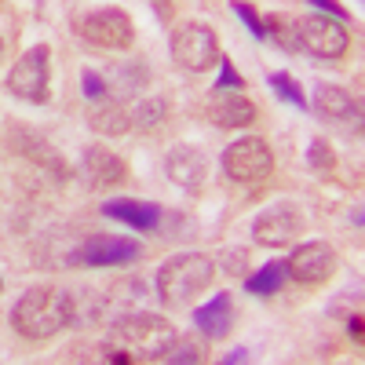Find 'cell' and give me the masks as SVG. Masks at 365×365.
<instances>
[{
    "label": "cell",
    "instance_id": "obj_28",
    "mask_svg": "<svg viewBox=\"0 0 365 365\" xmlns=\"http://www.w3.org/2000/svg\"><path fill=\"white\" fill-rule=\"evenodd\" d=\"M216 88L220 91H241V88H245V81H241V73L234 70L230 58H220V81H216Z\"/></svg>",
    "mask_w": 365,
    "mask_h": 365
},
{
    "label": "cell",
    "instance_id": "obj_32",
    "mask_svg": "<svg viewBox=\"0 0 365 365\" xmlns=\"http://www.w3.org/2000/svg\"><path fill=\"white\" fill-rule=\"evenodd\" d=\"M223 361H227V365H234V361H249V354H245V351H230Z\"/></svg>",
    "mask_w": 365,
    "mask_h": 365
},
{
    "label": "cell",
    "instance_id": "obj_9",
    "mask_svg": "<svg viewBox=\"0 0 365 365\" xmlns=\"http://www.w3.org/2000/svg\"><path fill=\"white\" fill-rule=\"evenodd\" d=\"M340 267V256L329 241H303L285 259V274L299 285H325Z\"/></svg>",
    "mask_w": 365,
    "mask_h": 365
},
{
    "label": "cell",
    "instance_id": "obj_18",
    "mask_svg": "<svg viewBox=\"0 0 365 365\" xmlns=\"http://www.w3.org/2000/svg\"><path fill=\"white\" fill-rule=\"evenodd\" d=\"M88 128L103 139L128 135L132 132V110L120 99H96L88 106Z\"/></svg>",
    "mask_w": 365,
    "mask_h": 365
},
{
    "label": "cell",
    "instance_id": "obj_7",
    "mask_svg": "<svg viewBox=\"0 0 365 365\" xmlns=\"http://www.w3.org/2000/svg\"><path fill=\"white\" fill-rule=\"evenodd\" d=\"M77 34L106 51H128L135 44V22L125 8H91L77 19Z\"/></svg>",
    "mask_w": 365,
    "mask_h": 365
},
{
    "label": "cell",
    "instance_id": "obj_17",
    "mask_svg": "<svg viewBox=\"0 0 365 365\" xmlns=\"http://www.w3.org/2000/svg\"><path fill=\"white\" fill-rule=\"evenodd\" d=\"M103 216L146 234V230H158V223H161V205H154V201H135V197H113V201L103 205Z\"/></svg>",
    "mask_w": 365,
    "mask_h": 365
},
{
    "label": "cell",
    "instance_id": "obj_33",
    "mask_svg": "<svg viewBox=\"0 0 365 365\" xmlns=\"http://www.w3.org/2000/svg\"><path fill=\"white\" fill-rule=\"evenodd\" d=\"M0 55H4V41H0Z\"/></svg>",
    "mask_w": 365,
    "mask_h": 365
},
{
    "label": "cell",
    "instance_id": "obj_11",
    "mask_svg": "<svg viewBox=\"0 0 365 365\" xmlns=\"http://www.w3.org/2000/svg\"><path fill=\"white\" fill-rule=\"evenodd\" d=\"M303 212L296 205H274L267 212H259L256 223H252V234L259 245H270V249H285L303 234Z\"/></svg>",
    "mask_w": 365,
    "mask_h": 365
},
{
    "label": "cell",
    "instance_id": "obj_30",
    "mask_svg": "<svg viewBox=\"0 0 365 365\" xmlns=\"http://www.w3.org/2000/svg\"><path fill=\"white\" fill-rule=\"evenodd\" d=\"M227 270H230V274L245 270V252H241V249H237V252H227Z\"/></svg>",
    "mask_w": 365,
    "mask_h": 365
},
{
    "label": "cell",
    "instance_id": "obj_26",
    "mask_svg": "<svg viewBox=\"0 0 365 365\" xmlns=\"http://www.w3.org/2000/svg\"><path fill=\"white\" fill-rule=\"evenodd\" d=\"M307 161H311V168H318V172H332V168H336V154H332V146H329L325 139H314V143H311Z\"/></svg>",
    "mask_w": 365,
    "mask_h": 365
},
{
    "label": "cell",
    "instance_id": "obj_34",
    "mask_svg": "<svg viewBox=\"0 0 365 365\" xmlns=\"http://www.w3.org/2000/svg\"><path fill=\"white\" fill-rule=\"evenodd\" d=\"M0 8H4V0H0Z\"/></svg>",
    "mask_w": 365,
    "mask_h": 365
},
{
    "label": "cell",
    "instance_id": "obj_3",
    "mask_svg": "<svg viewBox=\"0 0 365 365\" xmlns=\"http://www.w3.org/2000/svg\"><path fill=\"white\" fill-rule=\"evenodd\" d=\"M212 278H216V263L205 252H175L158 267V296L165 307H187L194 296H201Z\"/></svg>",
    "mask_w": 365,
    "mask_h": 365
},
{
    "label": "cell",
    "instance_id": "obj_6",
    "mask_svg": "<svg viewBox=\"0 0 365 365\" xmlns=\"http://www.w3.org/2000/svg\"><path fill=\"white\" fill-rule=\"evenodd\" d=\"M223 175L230 182H241V187H259L274 175V150L267 139L259 135H245L234 139L223 150Z\"/></svg>",
    "mask_w": 365,
    "mask_h": 365
},
{
    "label": "cell",
    "instance_id": "obj_16",
    "mask_svg": "<svg viewBox=\"0 0 365 365\" xmlns=\"http://www.w3.org/2000/svg\"><path fill=\"white\" fill-rule=\"evenodd\" d=\"M205 113H208L212 125H220V128H249L259 117V110L249 96H241V91H220V88H216V96L205 103Z\"/></svg>",
    "mask_w": 365,
    "mask_h": 365
},
{
    "label": "cell",
    "instance_id": "obj_22",
    "mask_svg": "<svg viewBox=\"0 0 365 365\" xmlns=\"http://www.w3.org/2000/svg\"><path fill=\"white\" fill-rule=\"evenodd\" d=\"M165 113H168V103L165 99H143L135 110H132V128H139V132H158L161 125H165Z\"/></svg>",
    "mask_w": 365,
    "mask_h": 365
},
{
    "label": "cell",
    "instance_id": "obj_4",
    "mask_svg": "<svg viewBox=\"0 0 365 365\" xmlns=\"http://www.w3.org/2000/svg\"><path fill=\"white\" fill-rule=\"evenodd\" d=\"M172 58L182 66V70H190V73H208L212 66H220V37H216V29H212L208 22H179L172 29Z\"/></svg>",
    "mask_w": 365,
    "mask_h": 365
},
{
    "label": "cell",
    "instance_id": "obj_1",
    "mask_svg": "<svg viewBox=\"0 0 365 365\" xmlns=\"http://www.w3.org/2000/svg\"><path fill=\"white\" fill-rule=\"evenodd\" d=\"M66 325H73V296L55 285H37L19 296L11 307V329L22 340H51Z\"/></svg>",
    "mask_w": 365,
    "mask_h": 365
},
{
    "label": "cell",
    "instance_id": "obj_14",
    "mask_svg": "<svg viewBox=\"0 0 365 365\" xmlns=\"http://www.w3.org/2000/svg\"><path fill=\"white\" fill-rule=\"evenodd\" d=\"M81 175L88 182V190H110V187L128 179V165L110 146H88L81 158Z\"/></svg>",
    "mask_w": 365,
    "mask_h": 365
},
{
    "label": "cell",
    "instance_id": "obj_23",
    "mask_svg": "<svg viewBox=\"0 0 365 365\" xmlns=\"http://www.w3.org/2000/svg\"><path fill=\"white\" fill-rule=\"evenodd\" d=\"M270 88H274V96L285 99V103H292L296 110H307V106H311L307 96H303V88H299V81H296L292 73H285V70L270 73Z\"/></svg>",
    "mask_w": 365,
    "mask_h": 365
},
{
    "label": "cell",
    "instance_id": "obj_15",
    "mask_svg": "<svg viewBox=\"0 0 365 365\" xmlns=\"http://www.w3.org/2000/svg\"><path fill=\"white\" fill-rule=\"evenodd\" d=\"M8 146L15 150V154H22V158H29L34 165H41V168H48V172H58V179L66 175V161L51 150V143L37 132V128H29V125H8Z\"/></svg>",
    "mask_w": 365,
    "mask_h": 365
},
{
    "label": "cell",
    "instance_id": "obj_8",
    "mask_svg": "<svg viewBox=\"0 0 365 365\" xmlns=\"http://www.w3.org/2000/svg\"><path fill=\"white\" fill-rule=\"evenodd\" d=\"M299 22V48L314 55V58H344L351 48V29L347 19L336 15H307V19H296Z\"/></svg>",
    "mask_w": 365,
    "mask_h": 365
},
{
    "label": "cell",
    "instance_id": "obj_10",
    "mask_svg": "<svg viewBox=\"0 0 365 365\" xmlns=\"http://www.w3.org/2000/svg\"><path fill=\"white\" fill-rule=\"evenodd\" d=\"M143 256V245L120 234H91L81 241L77 252L70 256L73 267H120V263H135Z\"/></svg>",
    "mask_w": 365,
    "mask_h": 365
},
{
    "label": "cell",
    "instance_id": "obj_21",
    "mask_svg": "<svg viewBox=\"0 0 365 365\" xmlns=\"http://www.w3.org/2000/svg\"><path fill=\"white\" fill-rule=\"evenodd\" d=\"M285 282H289L285 259H270L256 274H249V278H245V292H252V296H274V292H282Z\"/></svg>",
    "mask_w": 365,
    "mask_h": 365
},
{
    "label": "cell",
    "instance_id": "obj_24",
    "mask_svg": "<svg viewBox=\"0 0 365 365\" xmlns=\"http://www.w3.org/2000/svg\"><path fill=\"white\" fill-rule=\"evenodd\" d=\"M230 8H234V15L245 22V29L256 37V41H267V26H263V15L249 4V0H230Z\"/></svg>",
    "mask_w": 365,
    "mask_h": 365
},
{
    "label": "cell",
    "instance_id": "obj_31",
    "mask_svg": "<svg viewBox=\"0 0 365 365\" xmlns=\"http://www.w3.org/2000/svg\"><path fill=\"white\" fill-rule=\"evenodd\" d=\"M347 332H351L354 340H361V318H358V314H354V318L347 322Z\"/></svg>",
    "mask_w": 365,
    "mask_h": 365
},
{
    "label": "cell",
    "instance_id": "obj_5",
    "mask_svg": "<svg viewBox=\"0 0 365 365\" xmlns=\"http://www.w3.org/2000/svg\"><path fill=\"white\" fill-rule=\"evenodd\" d=\"M8 91L15 99L22 103H48L51 96V48L48 44H34V48H26L19 58H15V66L8 70Z\"/></svg>",
    "mask_w": 365,
    "mask_h": 365
},
{
    "label": "cell",
    "instance_id": "obj_2",
    "mask_svg": "<svg viewBox=\"0 0 365 365\" xmlns=\"http://www.w3.org/2000/svg\"><path fill=\"white\" fill-rule=\"evenodd\" d=\"M110 340L128 351V358H143V361H165V354L172 351V344L179 340L175 325L165 318V314H150V311H139V314H120L110 329Z\"/></svg>",
    "mask_w": 365,
    "mask_h": 365
},
{
    "label": "cell",
    "instance_id": "obj_27",
    "mask_svg": "<svg viewBox=\"0 0 365 365\" xmlns=\"http://www.w3.org/2000/svg\"><path fill=\"white\" fill-rule=\"evenodd\" d=\"M81 91H84V99L96 103V99H106L110 84H106V81H103L96 70H84V73H81Z\"/></svg>",
    "mask_w": 365,
    "mask_h": 365
},
{
    "label": "cell",
    "instance_id": "obj_29",
    "mask_svg": "<svg viewBox=\"0 0 365 365\" xmlns=\"http://www.w3.org/2000/svg\"><path fill=\"white\" fill-rule=\"evenodd\" d=\"M307 4L322 8L325 15H336V19H347V11H344V4H340V0H307Z\"/></svg>",
    "mask_w": 365,
    "mask_h": 365
},
{
    "label": "cell",
    "instance_id": "obj_35",
    "mask_svg": "<svg viewBox=\"0 0 365 365\" xmlns=\"http://www.w3.org/2000/svg\"><path fill=\"white\" fill-rule=\"evenodd\" d=\"M0 289H4V282H0Z\"/></svg>",
    "mask_w": 365,
    "mask_h": 365
},
{
    "label": "cell",
    "instance_id": "obj_12",
    "mask_svg": "<svg viewBox=\"0 0 365 365\" xmlns=\"http://www.w3.org/2000/svg\"><path fill=\"white\" fill-rule=\"evenodd\" d=\"M314 110H318L322 120H329V125H336L344 132H358L361 128V103L340 84H318Z\"/></svg>",
    "mask_w": 365,
    "mask_h": 365
},
{
    "label": "cell",
    "instance_id": "obj_20",
    "mask_svg": "<svg viewBox=\"0 0 365 365\" xmlns=\"http://www.w3.org/2000/svg\"><path fill=\"white\" fill-rule=\"evenodd\" d=\"M263 26H267V41H274L282 51H289V55L303 51V48H299V22H296L292 15L274 11V15L263 19Z\"/></svg>",
    "mask_w": 365,
    "mask_h": 365
},
{
    "label": "cell",
    "instance_id": "obj_13",
    "mask_svg": "<svg viewBox=\"0 0 365 365\" xmlns=\"http://www.w3.org/2000/svg\"><path fill=\"white\" fill-rule=\"evenodd\" d=\"M165 175L175 182L179 190L201 194L205 182H208V158H205V150H197V146H190V143L175 146L172 154L165 158Z\"/></svg>",
    "mask_w": 365,
    "mask_h": 365
},
{
    "label": "cell",
    "instance_id": "obj_19",
    "mask_svg": "<svg viewBox=\"0 0 365 365\" xmlns=\"http://www.w3.org/2000/svg\"><path fill=\"white\" fill-rule=\"evenodd\" d=\"M194 325L205 340H227L230 329H234V303L230 292H216L205 307L194 311Z\"/></svg>",
    "mask_w": 365,
    "mask_h": 365
},
{
    "label": "cell",
    "instance_id": "obj_25",
    "mask_svg": "<svg viewBox=\"0 0 365 365\" xmlns=\"http://www.w3.org/2000/svg\"><path fill=\"white\" fill-rule=\"evenodd\" d=\"M165 361H175V365H182V361H205V351H201V344L197 340H175L172 344V351L165 354Z\"/></svg>",
    "mask_w": 365,
    "mask_h": 365
}]
</instances>
